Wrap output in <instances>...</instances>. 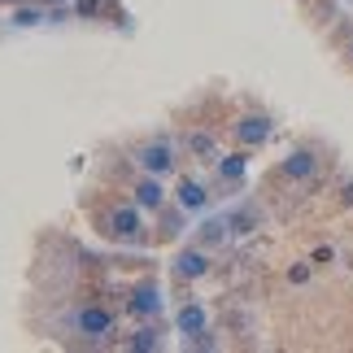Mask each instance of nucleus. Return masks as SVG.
Masks as SVG:
<instances>
[{
  "label": "nucleus",
  "mask_w": 353,
  "mask_h": 353,
  "mask_svg": "<svg viewBox=\"0 0 353 353\" xmlns=\"http://www.w3.org/2000/svg\"><path fill=\"white\" fill-rule=\"evenodd\" d=\"M70 327L79 336H88V341H105V336H114V314L101 310V305H83V310L70 314Z\"/></svg>",
  "instance_id": "nucleus-1"
},
{
  "label": "nucleus",
  "mask_w": 353,
  "mask_h": 353,
  "mask_svg": "<svg viewBox=\"0 0 353 353\" xmlns=\"http://www.w3.org/2000/svg\"><path fill=\"white\" fill-rule=\"evenodd\" d=\"M135 161H140L144 174H161V179H166V174L174 170V148L166 140H148L140 153H135Z\"/></svg>",
  "instance_id": "nucleus-2"
},
{
  "label": "nucleus",
  "mask_w": 353,
  "mask_h": 353,
  "mask_svg": "<svg viewBox=\"0 0 353 353\" xmlns=\"http://www.w3.org/2000/svg\"><path fill=\"white\" fill-rule=\"evenodd\" d=\"M110 236H114V240H127V244H144L140 214H135V210H114V214H110Z\"/></svg>",
  "instance_id": "nucleus-3"
},
{
  "label": "nucleus",
  "mask_w": 353,
  "mask_h": 353,
  "mask_svg": "<svg viewBox=\"0 0 353 353\" xmlns=\"http://www.w3.org/2000/svg\"><path fill=\"white\" fill-rule=\"evenodd\" d=\"M135 205L140 210H161L166 205V188H161V174H144L135 183Z\"/></svg>",
  "instance_id": "nucleus-4"
},
{
  "label": "nucleus",
  "mask_w": 353,
  "mask_h": 353,
  "mask_svg": "<svg viewBox=\"0 0 353 353\" xmlns=\"http://www.w3.org/2000/svg\"><path fill=\"white\" fill-rule=\"evenodd\" d=\"M236 140L240 144H266L270 140V118L266 114H249L236 122Z\"/></svg>",
  "instance_id": "nucleus-5"
},
{
  "label": "nucleus",
  "mask_w": 353,
  "mask_h": 353,
  "mask_svg": "<svg viewBox=\"0 0 353 353\" xmlns=\"http://www.w3.org/2000/svg\"><path fill=\"white\" fill-rule=\"evenodd\" d=\"M314 170H319L314 148H296V153H288V161H283V174H288V179H310Z\"/></svg>",
  "instance_id": "nucleus-6"
},
{
  "label": "nucleus",
  "mask_w": 353,
  "mask_h": 353,
  "mask_svg": "<svg viewBox=\"0 0 353 353\" xmlns=\"http://www.w3.org/2000/svg\"><path fill=\"white\" fill-rule=\"evenodd\" d=\"M179 210H188V214H205V210H210V192H205V183L183 179V183H179Z\"/></svg>",
  "instance_id": "nucleus-7"
},
{
  "label": "nucleus",
  "mask_w": 353,
  "mask_h": 353,
  "mask_svg": "<svg viewBox=\"0 0 353 353\" xmlns=\"http://www.w3.org/2000/svg\"><path fill=\"white\" fill-rule=\"evenodd\" d=\"M131 310H135V314H161V288H157V283H140Z\"/></svg>",
  "instance_id": "nucleus-8"
},
{
  "label": "nucleus",
  "mask_w": 353,
  "mask_h": 353,
  "mask_svg": "<svg viewBox=\"0 0 353 353\" xmlns=\"http://www.w3.org/2000/svg\"><path fill=\"white\" fill-rule=\"evenodd\" d=\"M174 270H179L183 279H201L210 270V257L201 253V249H188V253H179V262H174Z\"/></svg>",
  "instance_id": "nucleus-9"
},
{
  "label": "nucleus",
  "mask_w": 353,
  "mask_h": 353,
  "mask_svg": "<svg viewBox=\"0 0 353 353\" xmlns=\"http://www.w3.org/2000/svg\"><path fill=\"white\" fill-rule=\"evenodd\" d=\"M227 227H232V236H249V232H257V214L249 205H240L227 214Z\"/></svg>",
  "instance_id": "nucleus-10"
},
{
  "label": "nucleus",
  "mask_w": 353,
  "mask_h": 353,
  "mask_svg": "<svg viewBox=\"0 0 353 353\" xmlns=\"http://www.w3.org/2000/svg\"><path fill=\"white\" fill-rule=\"evenodd\" d=\"M179 327H183V332H196V336H205V310H201V305H188L183 314H179Z\"/></svg>",
  "instance_id": "nucleus-11"
},
{
  "label": "nucleus",
  "mask_w": 353,
  "mask_h": 353,
  "mask_svg": "<svg viewBox=\"0 0 353 353\" xmlns=\"http://www.w3.org/2000/svg\"><path fill=\"white\" fill-rule=\"evenodd\" d=\"M188 148H192V153L196 157H210V161H219V148H214V140H210V135H188Z\"/></svg>",
  "instance_id": "nucleus-12"
},
{
  "label": "nucleus",
  "mask_w": 353,
  "mask_h": 353,
  "mask_svg": "<svg viewBox=\"0 0 353 353\" xmlns=\"http://www.w3.org/2000/svg\"><path fill=\"white\" fill-rule=\"evenodd\" d=\"M244 174V157L232 153V157H219V179H240Z\"/></svg>",
  "instance_id": "nucleus-13"
},
{
  "label": "nucleus",
  "mask_w": 353,
  "mask_h": 353,
  "mask_svg": "<svg viewBox=\"0 0 353 353\" xmlns=\"http://www.w3.org/2000/svg\"><path fill=\"white\" fill-rule=\"evenodd\" d=\"M39 22H44L39 9H18V13H13V26H39Z\"/></svg>",
  "instance_id": "nucleus-14"
},
{
  "label": "nucleus",
  "mask_w": 353,
  "mask_h": 353,
  "mask_svg": "<svg viewBox=\"0 0 353 353\" xmlns=\"http://www.w3.org/2000/svg\"><path fill=\"white\" fill-rule=\"evenodd\" d=\"M161 341H157V332L153 327H144V332H135V341H131V349H157Z\"/></svg>",
  "instance_id": "nucleus-15"
},
{
  "label": "nucleus",
  "mask_w": 353,
  "mask_h": 353,
  "mask_svg": "<svg viewBox=\"0 0 353 353\" xmlns=\"http://www.w3.org/2000/svg\"><path fill=\"white\" fill-rule=\"evenodd\" d=\"M288 279H292V283H305V279H310V266H292Z\"/></svg>",
  "instance_id": "nucleus-16"
},
{
  "label": "nucleus",
  "mask_w": 353,
  "mask_h": 353,
  "mask_svg": "<svg viewBox=\"0 0 353 353\" xmlns=\"http://www.w3.org/2000/svg\"><path fill=\"white\" fill-rule=\"evenodd\" d=\"M105 5V0H79V13H97Z\"/></svg>",
  "instance_id": "nucleus-17"
},
{
  "label": "nucleus",
  "mask_w": 353,
  "mask_h": 353,
  "mask_svg": "<svg viewBox=\"0 0 353 353\" xmlns=\"http://www.w3.org/2000/svg\"><path fill=\"white\" fill-rule=\"evenodd\" d=\"M345 205H353V183H349V188H345Z\"/></svg>",
  "instance_id": "nucleus-18"
},
{
  "label": "nucleus",
  "mask_w": 353,
  "mask_h": 353,
  "mask_svg": "<svg viewBox=\"0 0 353 353\" xmlns=\"http://www.w3.org/2000/svg\"><path fill=\"white\" fill-rule=\"evenodd\" d=\"M349 61H353V39H349Z\"/></svg>",
  "instance_id": "nucleus-19"
},
{
  "label": "nucleus",
  "mask_w": 353,
  "mask_h": 353,
  "mask_svg": "<svg viewBox=\"0 0 353 353\" xmlns=\"http://www.w3.org/2000/svg\"><path fill=\"white\" fill-rule=\"evenodd\" d=\"M44 5H61V0H44Z\"/></svg>",
  "instance_id": "nucleus-20"
}]
</instances>
